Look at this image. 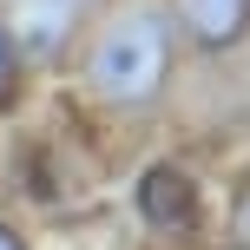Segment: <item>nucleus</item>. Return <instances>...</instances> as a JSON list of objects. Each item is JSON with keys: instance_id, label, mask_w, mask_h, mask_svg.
Listing matches in <instances>:
<instances>
[{"instance_id": "7", "label": "nucleus", "mask_w": 250, "mask_h": 250, "mask_svg": "<svg viewBox=\"0 0 250 250\" xmlns=\"http://www.w3.org/2000/svg\"><path fill=\"white\" fill-rule=\"evenodd\" d=\"M0 250H20V237H13V230H7V224H0Z\"/></svg>"}, {"instance_id": "4", "label": "nucleus", "mask_w": 250, "mask_h": 250, "mask_svg": "<svg viewBox=\"0 0 250 250\" xmlns=\"http://www.w3.org/2000/svg\"><path fill=\"white\" fill-rule=\"evenodd\" d=\"M178 13H185L198 46H230L250 26V0H178Z\"/></svg>"}, {"instance_id": "1", "label": "nucleus", "mask_w": 250, "mask_h": 250, "mask_svg": "<svg viewBox=\"0 0 250 250\" xmlns=\"http://www.w3.org/2000/svg\"><path fill=\"white\" fill-rule=\"evenodd\" d=\"M171 20L158 7H119L86 46V92L99 105H151L171 79Z\"/></svg>"}, {"instance_id": "3", "label": "nucleus", "mask_w": 250, "mask_h": 250, "mask_svg": "<svg viewBox=\"0 0 250 250\" xmlns=\"http://www.w3.org/2000/svg\"><path fill=\"white\" fill-rule=\"evenodd\" d=\"M138 211L158 230H185V224H198V185H191L178 165H151V171L138 178Z\"/></svg>"}, {"instance_id": "6", "label": "nucleus", "mask_w": 250, "mask_h": 250, "mask_svg": "<svg viewBox=\"0 0 250 250\" xmlns=\"http://www.w3.org/2000/svg\"><path fill=\"white\" fill-rule=\"evenodd\" d=\"M237 237H244V250H250V178H244V191H237Z\"/></svg>"}, {"instance_id": "2", "label": "nucleus", "mask_w": 250, "mask_h": 250, "mask_svg": "<svg viewBox=\"0 0 250 250\" xmlns=\"http://www.w3.org/2000/svg\"><path fill=\"white\" fill-rule=\"evenodd\" d=\"M0 26H7L13 60H53L66 46V33L79 26V0H13V13Z\"/></svg>"}, {"instance_id": "5", "label": "nucleus", "mask_w": 250, "mask_h": 250, "mask_svg": "<svg viewBox=\"0 0 250 250\" xmlns=\"http://www.w3.org/2000/svg\"><path fill=\"white\" fill-rule=\"evenodd\" d=\"M13 79H20V60H13V46H7V26H0V105L13 99Z\"/></svg>"}]
</instances>
